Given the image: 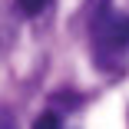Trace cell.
<instances>
[{
  "label": "cell",
  "instance_id": "7a4b0ae2",
  "mask_svg": "<svg viewBox=\"0 0 129 129\" xmlns=\"http://www.w3.org/2000/svg\"><path fill=\"white\" fill-rule=\"evenodd\" d=\"M33 129H63V122H60V113H53V109L40 113V116L33 119Z\"/></svg>",
  "mask_w": 129,
  "mask_h": 129
},
{
  "label": "cell",
  "instance_id": "277c9868",
  "mask_svg": "<svg viewBox=\"0 0 129 129\" xmlns=\"http://www.w3.org/2000/svg\"><path fill=\"white\" fill-rule=\"evenodd\" d=\"M0 129H20V126H17V119H13V113H10V109H0Z\"/></svg>",
  "mask_w": 129,
  "mask_h": 129
},
{
  "label": "cell",
  "instance_id": "6da1fadb",
  "mask_svg": "<svg viewBox=\"0 0 129 129\" xmlns=\"http://www.w3.org/2000/svg\"><path fill=\"white\" fill-rule=\"evenodd\" d=\"M89 40L99 70H119L129 50V13L113 10L109 0H99L89 17Z\"/></svg>",
  "mask_w": 129,
  "mask_h": 129
},
{
  "label": "cell",
  "instance_id": "3957f363",
  "mask_svg": "<svg viewBox=\"0 0 129 129\" xmlns=\"http://www.w3.org/2000/svg\"><path fill=\"white\" fill-rule=\"evenodd\" d=\"M46 4H50V0H17V7H20L23 17H37V13H43Z\"/></svg>",
  "mask_w": 129,
  "mask_h": 129
}]
</instances>
